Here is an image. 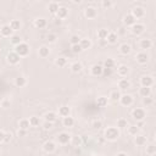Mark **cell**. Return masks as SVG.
<instances>
[{
    "instance_id": "ee69618b",
    "label": "cell",
    "mask_w": 156,
    "mask_h": 156,
    "mask_svg": "<svg viewBox=\"0 0 156 156\" xmlns=\"http://www.w3.org/2000/svg\"><path fill=\"white\" fill-rule=\"evenodd\" d=\"M71 51H72L73 54H80V52H82L83 50H82V48H81L80 44H74V45H71Z\"/></svg>"
},
{
    "instance_id": "7c38bea8",
    "label": "cell",
    "mask_w": 156,
    "mask_h": 156,
    "mask_svg": "<svg viewBox=\"0 0 156 156\" xmlns=\"http://www.w3.org/2000/svg\"><path fill=\"white\" fill-rule=\"evenodd\" d=\"M84 15H86V17H87V18L93 20V18H95V17L98 16V11H96V9H95V8L90 6V8H87V9H86Z\"/></svg>"
},
{
    "instance_id": "52a82bcc",
    "label": "cell",
    "mask_w": 156,
    "mask_h": 156,
    "mask_svg": "<svg viewBox=\"0 0 156 156\" xmlns=\"http://www.w3.org/2000/svg\"><path fill=\"white\" fill-rule=\"evenodd\" d=\"M140 84H142V87L151 88L152 84H154V78L151 76H143L140 78Z\"/></svg>"
},
{
    "instance_id": "f5cc1de1",
    "label": "cell",
    "mask_w": 156,
    "mask_h": 156,
    "mask_svg": "<svg viewBox=\"0 0 156 156\" xmlns=\"http://www.w3.org/2000/svg\"><path fill=\"white\" fill-rule=\"evenodd\" d=\"M101 5H103V8H110L112 5V2H110V0H104Z\"/></svg>"
},
{
    "instance_id": "e575fe53",
    "label": "cell",
    "mask_w": 156,
    "mask_h": 156,
    "mask_svg": "<svg viewBox=\"0 0 156 156\" xmlns=\"http://www.w3.org/2000/svg\"><path fill=\"white\" fill-rule=\"evenodd\" d=\"M58 8H60V6H58L57 3H55V2L50 3V4H49V11H50V14H51V15H56Z\"/></svg>"
},
{
    "instance_id": "6f0895ef",
    "label": "cell",
    "mask_w": 156,
    "mask_h": 156,
    "mask_svg": "<svg viewBox=\"0 0 156 156\" xmlns=\"http://www.w3.org/2000/svg\"><path fill=\"white\" fill-rule=\"evenodd\" d=\"M4 138H5V132L0 130V143H4Z\"/></svg>"
},
{
    "instance_id": "8fae6325",
    "label": "cell",
    "mask_w": 156,
    "mask_h": 156,
    "mask_svg": "<svg viewBox=\"0 0 156 156\" xmlns=\"http://www.w3.org/2000/svg\"><path fill=\"white\" fill-rule=\"evenodd\" d=\"M43 149H44V151H45V152H48V154H52V152L56 150V145H55V143H54V142L48 140V142H45V143H44Z\"/></svg>"
},
{
    "instance_id": "91938a15",
    "label": "cell",
    "mask_w": 156,
    "mask_h": 156,
    "mask_svg": "<svg viewBox=\"0 0 156 156\" xmlns=\"http://www.w3.org/2000/svg\"><path fill=\"white\" fill-rule=\"evenodd\" d=\"M116 156H127V154H126V152H118Z\"/></svg>"
},
{
    "instance_id": "7402d4cb",
    "label": "cell",
    "mask_w": 156,
    "mask_h": 156,
    "mask_svg": "<svg viewBox=\"0 0 156 156\" xmlns=\"http://www.w3.org/2000/svg\"><path fill=\"white\" fill-rule=\"evenodd\" d=\"M62 124H64L65 127H67V128L73 127V124H74V120H73V117H71V116L64 117V120H62Z\"/></svg>"
},
{
    "instance_id": "7dc6e473",
    "label": "cell",
    "mask_w": 156,
    "mask_h": 156,
    "mask_svg": "<svg viewBox=\"0 0 156 156\" xmlns=\"http://www.w3.org/2000/svg\"><path fill=\"white\" fill-rule=\"evenodd\" d=\"M152 103H154V100H152V98H150V96L144 98V99H143V104H144V105H146V106L152 105Z\"/></svg>"
},
{
    "instance_id": "30bf717a",
    "label": "cell",
    "mask_w": 156,
    "mask_h": 156,
    "mask_svg": "<svg viewBox=\"0 0 156 156\" xmlns=\"http://www.w3.org/2000/svg\"><path fill=\"white\" fill-rule=\"evenodd\" d=\"M20 60H21V57H20L15 51L9 52V55H8V62L10 65H17L20 62Z\"/></svg>"
},
{
    "instance_id": "74e56055",
    "label": "cell",
    "mask_w": 156,
    "mask_h": 156,
    "mask_svg": "<svg viewBox=\"0 0 156 156\" xmlns=\"http://www.w3.org/2000/svg\"><path fill=\"white\" fill-rule=\"evenodd\" d=\"M66 64H67V60L65 57H57L55 60V65L58 66V67H64Z\"/></svg>"
},
{
    "instance_id": "277c9868",
    "label": "cell",
    "mask_w": 156,
    "mask_h": 156,
    "mask_svg": "<svg viewBox=\"0 0 156 156\" xmlns=\"http://www.w3.org/2000/svg\"><path fill=\"white\" fill-rule=\"evenodd\" d=\"M57 142H58V144H62V145H66V144H68L70 142H71V135L68 134V133H66V132H62V133H60L57 135Z\"/></svg>"
},
{
    "instance_id": "94428289",
    "label": "cell",
    "mask_w": 156,
    "mask_h": 156,
    "mask_svg": "<svg viewBox=\"0 0 156 156\" xmlns=\"http://www.w3.org/2000/svg\"><path fill=\"white\" fill-rule=\"evenodd\" d=\"M93 156H101V155H93Z\"/></svg>"
},
{
    "instance_id": "4316f807",
    "label": "cell",
    "mask_w": 156,
    "mask_h": 156,
    "mask_svg": "<svg viewBox=\"0 0 156 156\" xmlns=\"http://www.w3.org/2000/svg\"><path fill=\"white\" fill-rule=\"evenodd\" d=\"M80 45H81L82 50H88V49H90V46H92V42L89 40V39H81Z\"/></svg>"
},
{
    "instance_id": "11a10c76",
    "label": "cell",
    "mask_w": 156,
    "mask_h": 156,
    "mask_svg": "<svg viewBox=\"0 0 156 156\" xmlns=\"http://www.w3.org/2000/svg\"><path fill=\"white\" fill-rule=\"evenodd\" d=\"M17 134H18V136H25V135L27 134V130H25V129H18Z\"/></svg>"
},
{
    "instance_id": "9a60e30c",
    "label": "cell",
    "mask_w": 156,
    "mask_h": 156,
    "mask_svg": "<svg viewBox=\"0 0 156 156\" xmlns=\"http://www.w3.org/2000/svg\"><path fill=\"white\" fill-rule=\"evenodd\" d=\"M117 40H118V35H117V33H115V32H109L107 38H106V42H107L109 44H116Z\"/></svg>"
},
{
    "instance_id": "2e32d148",
    "label": "cell",
    "mask_w": 156,
    "mask_h": 156,
    "mask_svg": "<svg viewBox=\"0 0 156 156\" xmlns=\"http://www.w3.org/2000/svg\"><path fill=\"white\" fill-rule=\"evenodd\" d=\"M123 22H124V25H126L127 27H132L134 23H136V20H135V18H134L130 14H128V15H126V16H124Z\"/></svg>"
},
{
    "instance_id": "484cf974",
    "label": "cell",
    "mask_w": 156,
    "mask_h": 156,
    "mask_svg": "<svg viewBox=\"0 0 156 156\" xmlns=\"http://www.w3.org/2000/svg\"><path fill=\"white\" fill-rule=\"evenodd\" d=\"M130 51H132V48H130L129 44H122V45L120 46V52H121L122 55H129Z\"/></svg>"
},
{
    "instance_id": "e0dca14e",
    "label": "cell",
    "mask_w": 156,
    "mask_h": 156,
    "mask_svg": "<svg viewBox=\"0 0 156 156\" xmlns=\"http://www.w3.org/2000/svg\"><path fill=\"white\" fill-rule=\"evenodd\" d=\"M34 26L38 28V29H43L46 27V20L40 17V18H37L35 21H34Z\"/></svg>"
},
{
    "instance_id": "7bdbcfd3",
    "label": "cell",
    "mask_w": 156,
    "mask_h": 156,
    "mask_svg": "<svg viewBox=\"0 0 156 156\" xmlns=\"http://www.w3.org/2000/svg\"><path fill=\"white\" fill-rule=\"evenodd\" d=\"M138 132H139V128L136 127V126H130L129 128H128V134H130V135H138Z\"/></svg>"
},
{
    "instance_id": "836d02e7",
    "label": "cell",
    "mask_w": 156,
    "mask_h": 156,
    "mask_svg": "<svg viewBox=\"0 0 156 156\" xmlns=\"http://www.w3.org/2000/svg\"><path fill=\"white\" fill-rule=\"evenodd\" d=\"M26 83H27V81H26V78H25V77H17V78H16V81H15V84H16L17 87H20V88L25 87Z\"/></svg>"
},
{
    "instance_id": "681fc988",
    "label": "cell",
    "mask_w": 156,
    "mask_h": 156,
    "mask_svg": "<svg viewBox=\"0 0 156 156\" xmlns=\"http://www.w3.org/2000/svg\"><path fill=\"white\" fill-rule=\"evenodd\" d=\"M73 144L74 146H80L82 144V139H81V136H74V139H73Z\"/></svg>"
},
{
    "instance_id": "60d3db41",
    "label": "cell",
    "mask_w": 156,
    "mask_h": 156,
    "mask_svg": "<svg viewBox=\"0 0 156 156\" xmlns=\"http://www.w3.org/2000/svg\"><path fill=\"white\" fill-rule=\"evenodd\" d=\"M110 98H111V100H113V101H117V100H120L121 94H120V92L113 90V92H111V94H110Z\"/></svg>"
},
{
    "instance_id": "b9f144b4",
    "label": "cell",
    "mask_w": 156,
    "mask_h": 156,
    "mask_svg": "<svg viewBox=\"0 0 156 156\" xmlns=\"http://www.w3.org/2000/svg\"><path fill=\"white\" fill-rule=\"evenodd\" d=\"M113 66H115V61L112 60V58H107V60H105V62H104V68H113Z\"/></svg>"
},
{
    "instance_id": "f35d334b",
    "label": "cell",
    "mask_w": 156,
    "mask_h": 156,
    "mask_svg": "<svg viewBox=\"0 0 156 156\" xmlns=\"http://www.w3.org/2000/svg\"><path fill=\"white\" fill-rule=\"evenodd\" d=\"M117 127L121 128V129L127 128V127H128V122H127V120H124V118H120L118 121H117Z\"/></svg>"
},
{
    "instance_id": "f1b7e54d",
    "label": "cell",
    "mask_w": 156,
    "mask_h": 156,
    "mask_svg": "<svg viewBox=\"0 0 156 156\" xmlns=\"http://www.w3.org/2000/svg\"><path fill=\"white\" fill-rule=\"evenodd\" d=\"M98 38L100 39V40H106V38H107V34H109V32H107V29H105V28H101V29H99L98 31Z\"/></svg>"
},
{
    "instance_id": "9c48e42d",
    "label": "cell",
    "mask_w": 156,
    "mask_h": 156,
    "mask_svg": "<svg viewBox=\"0 0 156 156\" xmlns=\"http://www.w3.org/2000/svg\"><path fill=\"white\" fill-rule=\"evenodd\" d=\"M144 31H145V26L142 25V23L136 22V23H134L132 26V33L135 34V35H140L142 33H144Z\"/></svg>"
},
{
    "instance_id": "ffe728a7",
    "label": "cell",
    "mask_w": 156,
    "mask_h": 156,
    "mask_svg": "<svg viewBox=\"0 0 156 156\" xmlns=\"http://www.w3.org/2000/svg\"><path fill=\"white\" fill-rule=\"evenodd\" d=\"M134 143L138 145V146H144L146 144V138H145L144 135H135Z\"/></svg>"
},
{
    "instance_id": "f907efd6",
    "label": "cell",
    "mask_w": 156,
    "mask_h": 156,
    "mask_svg": "<svg viewBox=\"0 0 156 156\" xmlns=\"http://www.w3.org/2000/svg\"><path fill=\"white\" fill-rule=\"evenodd\" d=\"M48 40H49L50 43H54V42L56 40V34H54V33L48 34Z\"/></svg>"
},
{
    "instance_id": "8992f818",
    "label": "cell",
    "mask_w": 156,
    "mask_h": 156,
    "mask_svg": "<svg viewBox=\"0 0 156 156\" xmlns=\"http://www.w3.org/2000/svg\"><path fill=\"white\" fill-rule=\"evenodd\" d=\"M120 103L122 106H130L133 104V98L129 94H123L120 98Z\"/></svg>"
},
{
    "instance_id": "ba28073f",
    "label": "cell",
    "mask_w": 156,
    "mask_h": 156,
    "mask_svg": "<svg viewBox=\"0 0 156 156\" xmlns=\"http://www.w3.org/2000/svg\"><path fill=\"white\" fill-rule=\"evenodd\" d=\"M135 60H136V62L140 64V65H145L148 62V60H149V56H148L146 52L142 51V52H138L135 55Z\"/></svg>"
},
{
    "instance_id": "d6986e66",
    "label": "cell",
    "mask_w": 156,
    "mask_h": 156,
    "mask_svg": "<svg viewBox=\"0 0 156 156\" xmlns=\"http://www.w3.org/2000/svg\"><path fill=\"white\" fill-rule=\"evenodd\" d=\"M103 70H104V67L101 66V65H94L93 67H92V74L93 76H101L103 74Z\"/></svg>"
},
{
    "instance_id": "ac0fdd59",
    "label": "cell",
    "mask_w": 156,
    "mask_h": 156,
    "mask_svg": "<svg viewBox=\"0 0 156 156\" xmlns=\"http://www.w3.org/2000/svg\"><path fill=\"white\" fill-rule=\"evenodd\" d=\"M118 88L122 90H126L128 88H130V82L127 80V78H122V80L118 81Z\"/></svg>"
},
{
    "instance_id": "7a4b0ae2",
    "label": "cell",
    "mask_w": 156,
    "mask_h": 156,
    "mask_svg": "<svg viewBox=\"0 0 156 156\" xmlns=\"http://www.w3.org/2000/svg\"><path fill=\"white\" fill-rule=\"evenodd\" d=\"M15 52H16L20 57H25V56H27V55L29 54V46H28V44H26V43H21V44L16 45V48H15Z\"/></svg>"
},
{
    "instance_id": "d4e9b609",
    "label": "cell",
    "mask_w": 156,
    "mask_h": 156,
    "mask_svg": "<svg viewBox=\"0 0 156 156\" xmlns=\"http://www.w3.org/2000/svg\"><path fill=\"white\" fill-rule=\"evenodd\" d=\"M56 120H57V115H56L55 112H48V113L45 115V121H46V122L54 123V122H56Z\"/></svg>"
},
{
    "instance_id": "8d00e7d4",
    "label": "cell",
    "mask_w": 156,
    "mask_h": 156,
    "mask_svg": "<svg viewBox=\"0 0 156 156\" xmlns=\"http://www.w3.org/2000/svg\"><path fill=\"white\" fill-rule=\"evenodd\" d=\"M18 126H20V129H25V130H27L29 127H31V124H29V121L28 120H21L20 121V123H18Z\"/></svg>"
},
{
    "instance_id": "d6a6232c",
    "label": "cell",
    "mask_w": 156,
    "mask_h": 156,
    "mask_svg": "<svg viewBox=\"0 0 156 156\" xmlns=\"http://www.w3.org/2000/svg\"><path fill=\"white\" fill-rule=\"evenodd\" d=\"M96 104L99 107H105L107 105V98L105 96H99L98 98V100H96Z\"/></svg>"
},
{
    "instance_id": "f6af8a7d",
    "label": "cell",
    "mask_w": 156,
    "mask_h": 156,
    "mask_svg": "<svg viewBox=\"0 0 156 156\" xmlns=\"http://www.w3.org/2000/svg\"><path fill=\"white\" fill-rule=\"evenodd\" d=\"M155 152H156V146H155L154 144L146 146V154H149V155H155Z\"/></svg>"
},
{
    "instance_id": "603a6c76",
    "label": "cell",
    "mask_w": 156,
    "mask_h": 156,
    "mask_svg": "<svg viewBox=\"0 0 156 156\" xmlns=\"http://www.w3.org/2000/svg\"><path fill=\"white\" fill-rule=\"evenodd\" d=\"M152 46V42L150 39H142L140 40V48L143 50H146V49H150Z\"/></svg>"
},
{
    "instance_id": "ab89813d",
    "label": "cell",
    "mask_w": 156,
    "mask_h": 156,
    "mask_svg": "<svg viewBox=\"0 0 156 156\" xmlns=\"http://www.w3.org/2000/svg\"><path fill=\"white\" fill-rule=\"evenodd\" d=\"M29 124H31V127H37V126H39V117H35V116H32V117H29Z\"/></svg>"
},
{
    "instance_id": "9f6ffc18",
    "label": "cell",
    "mask_w": 156,
    "mask_h": 156,
    "mask_svg": "<svg viewBox=\"0 0 156 156\" xmlns=\"http://www.w3.org/2000/svg\"><path fill=\"white\" fill-rule=\"evenodd\" d=\"M11 139V134L5 133V138H4V143H9V140Z\"/></svg>"
},
{
    "instance_id": "5bb4252c",
    "label": "cell",
    "mask_w": 156,
    "mask_h": 156,
    "mask_svg": "<svg viewBox=\"0 0 156 156\" xmlns=\"http://www.w3.org/2000/svg\"><path fill=\"white\" fill-rule=\"evenodd\" d=\"M67 15H68V10H67L65 6H60V8H58V10H57V12H56V16H57L58 20L66 18Z\"/></svg>"
},
{
    "instance_id": "bcb514c9",
    "label": "cell",
    "mask_w": 156,
    "mask_h": 156,
    "mask_svg": "<svg viewBox=\"0 0 156 156\" xmlns=\"http://www.w3.org/2000/svg\"><path fill=\"white\" fill-rule=\"evenodd\" d=\"M80 42H81V38L78 37V35H72V37H71V44H72V45L80 44Z\"/></svg>"
},
{
    "instance_id": "83f0119b",
    "label": "cell",
    "mask_w": 156,
    "mask_h": 156,
    "mask_svg": "<svg viewBox=\"0 0 156 156\" xmlns=\"http://www.w3.org/2000/svg\"><path fill=\"white\" fill-rule=\"evenodd\" d=\"M70 113H71V110L68 106H61L58 109V115L62 117H67V116H70Z\"/></svg>"
},
{
    "instance_id": "d590c367",
    "label": "cell",
    "mask_w": 156,
    "mask_h": 156,
    "mask_svg": "<svg viewBox=\"0 0 156 156\" xmlns=\"http://www.w3.org/2000/svg\"><path fill=\"white\" fill-rule=\"evenodd\" d=\"M71 70L73 73H78L82 71V64L81 62H73L72 66H71Z\"/></svg>"
},
{
    "instance_id": "3957f363",
    "label": "cell",
    "mask_w": 156,
    "mask_h": 156,
    "mask_svg": "<svg viewBox=\"0 0 156 156\" xmlns=\"http://www.w3.org/2000/svg\"><path fill=\"white\" fill-rule=\"evenodd\" d=\"M132 116L135 121H143L145 118V110L144 109H140V107H136L132 111Z\"/></svg>"
},
{
    "instance_id": "816d5d0a",
    "label": "cell",
    "mask_w": 156,
    "mask_h": 156,
    "mask_svg": "<svg viewBox=\"0 0 156 156\" xmlns=\"http://www.w3.org/2000/svg\"><path fill=\"white\" fill-rule=\"evenodd\" d=\"M51 127H52V123H50V122H44L43 123V128L45 129V130H49V129H51Z\"/></svg>"
},
{
    "instance_id": "4dcf8cb0",
    "label": "cell",
    "mask_w": 156,
    "mask_h": 156,
    "mask_svg": "<svg viewBox=\"0 0 156 156\" xmlns=\"http://www.w3.org/2000/svg\"><path fill=\"white\" fill-rule=\"evenodd\" d=\"M9 26H10V28L15 32V31H18L20 28H21V22H20L18 20H12Z\"/></svg>"
},
{
    "instance_id": "db71d44e",
    "label": "cell",
    "mask_w": 156,
    "mask_h": 156,
    "mask_svg": "<svg viewBox=\"0 0 156 156\" xmlns=\"http://www.w3.org/2000/svg\"><path fill=\"white\" fill-rule=\"evenodd\" d=\"M103 74L111 76V74H112V70H111V68H104V70H103Z\"/></svg>"
},
{
    "instance_id": "cb8c5ba5",
    "label": "cell",
    "mask_w": 156,
    "mask_h": 156,
    "mask_svg": "<svg viewBox=\"0 0 156 156\" xmlns=\"http://www.w3.org/2000/svg\"><path fill=\"white\" fill-rule=\"evenodd\" d=\"M49 54H50V50H49V48H48V46L43 45V46L39 48V56H40V57L45 58V57H48V56H49Z\"/></svg>"
},
{
    "instance_id": "4fadbf2b",
    "label": "cell",
    "mask_w": 156,
    "mask_h": 156,
    "mask_svg": "<svg viewBox=\"0 0 156 156\" xmlns=\"http://www.w3.org/2000/svg\"><path fill=\"white\" fill-rule=\"evenodd\" d=\"M0 34H2L3 37H11L12 34H14V31L10 28V26L9 25H4L2 28H0Z\"/></svg>"
},
{
    "instance_id": "5b68a950",
    "label": "cell",
    "mask_w": 156,
    "mask_h": 156,
    "mask_svg": "<svg viewBox=\"0 0 156 156\" xmlns=\"http://www.w3.org/2000/svg\"><path fill=\"white\" fill-rule=\"evenodd\" d=\"M130 15H132L135 20H139V18H143V17L145 16V11H144V9H143V8H140V6H136V8H134V9L132 10Z\"/></svg>"
},
{
    "instance_id": "f546056e",
    "label": "cell",
    "mask_w": 156,
    "mask_h": 156,
    "mask_svg": "<svg viewBox=\"0 0 156 156\" xmlns=\"http://www.w3.org/2000/svg\"><path fill=\"white\" fill-rule=\"evenodd\" d=\"M10 42H11L14 45H18V44L22 43V39H21V37H20L18 34H12V35L10 37Z\"/></svg>"
},
{
    "instance_id": "680465c9",
    "label": "cell",
    "mask_w": 156,
    "mask_h": 156,
    "mask_svg": "<svg viewBox=\"0 0 156 156\" xmlns=\"http://www.w3.org/2000/svg\"><path fill=\"white\" fill-rule=\"evenodd\" d=\"M8 106H10V101L9 100H4L3 101V107H8Z\"/></svg>"
},
{
    "instance_id": "6da1fadb",
    "label": "cell",
    "mask_w": 156,
    "mask_h": 156,
    "mask_svg": "<svg viewBox=\"0 0 156 156\" xmlns=\"http://www.w3.org/2000/svg\"><path fill=\"white\" fill-rule=\"evenodd\" d=\"M104 135H105V139H107V140H116L120 136V130L116 127H109L105 130Z\"/></svg>"
},
{
    "instance_id": "1f68e13d",
    "label": "cell",
    "mask_w": 156,
    "mask_h": 156,
    "mask_svg": "<svg viewBox=\"0 0 156 156\" xmlns=\"http://www.w3.org/2000/svg\"><path fill=\"white\" fill-rule=\"evenodd\" d=\"M139 94L143 96V98H148L151 95V88H148V87H142L140 90H139Z\"/></svg>"
},
{
    "instance_id": "44dd1931",
    "label": "cell",
    "mask_w": 156,
    "mask_h": 156,
    "mask_svg": "<svg viewBox=\"0 0 156 156\" xmlns=\"http://www.w3.org/2000/svg\"><path fill=\"white\" fill-rule=\"evenodd\" d=\"M117 73H118L121 77H126L129 73V67L126 65H121L118 68H117Z\"/></svg>"
},
{
    "instance_id": "c3c4849f",
    "label": "cell",
    "mask_w": 156,
    "mask_h": 156,
    "mask_svg": "<svg viewBox=\"0 0 156 156\" xmlns=\"http://www.w3.org/2000/svg\"><path fill=\"white\" fill-rule=\"evenodd\" d=\"M93 128H95V129H99V128H101V126H103V122L101 121H99V120H95V121H93Z\"/></svg>"
}]
</instances>
